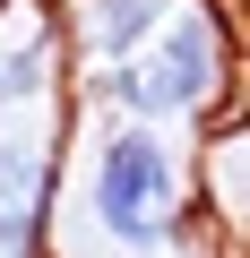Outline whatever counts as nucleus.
Wrapping results in <instances>:
<instances>
[{
  "instance_id": "nucleus-1",
  "label": "nucleus",
  "mask_w": 250,
  "mask_h": 258,
  "mask_svg": "<svg viewBox=\"0 0 250 258\" xmlns=\"http://www.w3.org/2000/svg\"><path fill=\"white\" fill-rule=\"evenodd\" d=\"M250 35H241V9H224V0H181L173 26L130 60V120L147 129H173V138H190V129H224L250 112Z\"/></svg>"
},
{
  "instance_id": "nucleus-2",
  "label": "nucleus",
  "mask_w": 250,
  "mask_h": 258,
  "mask_svg": "<svg viewBox=\"0 0 250 258\" xmlns=\"http://www.w3.org/2000/svg\"><path fill=\"white\" fill-rule=\"evenodd\" d=\"M86 224L104 232V249L121 258H173L181 224H190V147L173 138V129H147V120H112L95 129V147H86Z\"/></svg>"
},
{
  "instance_id": "nucleus-3",
  "label": "nucleus",
  "mask_w": 250,
  "mask_h": 258,
  "mask_svg": "<svg viewBox=\"0 0 250 258\" xmlns=\"http://www.w3.org/2000/svg\"><path fill=\"white\" fill-rule=\"evenodd\" d=\"M173 9H181V0H78V9H61V18H69L78 69H130L173 26Z\"/></svg>"
},
{
  "instance_id": "nucleus-4",
  "label": "nucleus",
  "mask_w": 250,
  "mask_h": 258,
  "mask_svg": "<svg viewBox=\"0 0 250 258\" xmlns=\"http://www.w3.org/2000/svg\"><path fill=\"white\" fill-rule=\"evenodd\" d=\"M9 112H18V95H9V52H0V147H9Z\"/></svg>"
},
{
  "instance_id": "nucleus-5",
  "label": "nucleus",
  "mask_w": 250,
  "mask_h": 258,
  "mask_svg": "<svg viewBox=\"0 0 250 258\" xmlns=\"http://www.w3.org/2000/svg\"><path fill=\"white\" fill-rule=\"evenodd\" d=\"M224 9H250V0H224Z\"/></svg>"
}]
</instances>
